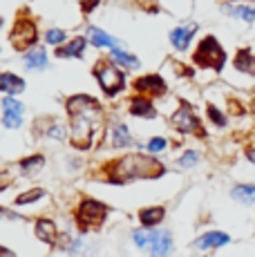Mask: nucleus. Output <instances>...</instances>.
<instances>
[{"mask_svg":"<svg viewBox=\"0 0 255 257\" xmlns=\"http://www.w3.org/2000/svg\"><path fill=\"white\" fill-rule=\"evenodd\" d=\"M161 168L155 159H148V157H141V155H135V157H128V159L119 161L116 166V181H128V179H137V177H155V175H161Z\"/></svg>","mask_w":255,"mask_h":257,"instance_id":"nucleus-1","label":"nucleus"},{"mask_svg":"<svg viewBox=\"0 0 255 257\" xmlns=\"http://www.w3.org/2000/svg\"><path fill=\"white\" fill-rule=\"evenodd\" d=\"M107 215V208L103 204L94 199H85L81 204V208H78V224L81 226H99L103 219H105Z\"/></svg>","mask_w":255,"mask_h":257,"instance_id":"nucleus-2","label":"nucleus"},{"mask_svg":"<svg viewBox=\"0 0 255 257\" xmlns=\"http://www.w3.org/2000/svg\"><path fill=\"white\" fill-rule=\"evenodd\" d=\"M197 61H204L206 65H215V67H219L224 63V52L217 47L215 38H208V41L202 43V49H199V54H197Z\"/></svg>","mask_w":255,"mask_h":257,"instance_id":"nucleus-3","label":"nucleus"},{"mask_svg":"<svg viewBox=\"0 0 255 257\" xmlns=\"http://www.w3.org/2000/svg\"><path fill=\"white\" fill-rule=\"evenodd\" d=\"M173 253V235L168 230H157L153 244H150V255L153 257H168Z\"/></svg>","mask_w":255,"mask_h":257,"instance_id":"nucleus-4","label":"nucleus"},{"mask_svg":"<svg viewBox=\"0 0 255 257\" xmlns=\"http://www.w3.org/2000/svg\"><path fill=\"white\" fill-rule=\"evenodd\" d=\"M3 107H5V118L3 123L7 127H21V114H23V105L14 98H5L3 101Z\"/></svg>","mask_w":255,"mask_h":257,"instance_id":"nucleus-5","label":"nucleus"},{"mask_svg":"<svg viewBox=\"0 0 255 257\" xmlns=\"http://www.w3.org/2000/svg\"><path fill=\"white\" fill-rule=\"evenodd\" d=\"M224 244H228V235L226 233H206V235H202L197 241H195V246H197L199 250L217 248V246H224Z\"/></svg>","mask_w":255,"mask_h":257,"instance_id":"nucleus-6","label":"nucleus"},{"mask_svg":"<svg viewBox=\"0 0 255 257\" xmlns=\"http://www.w3.org/2000/svg\"><path fill=\"white\" fill-rule=\"evenodd\" d=\"M99 78H101V85L105 87V92H116L121 87V83H123L121 74L116 72L114 67H105V70H101Z\"/></svg>","mask_w":255,"mask_h":257,"instance_id":"nucleus-7","label":"nucleus"},{"mask_svg":"<svg viewBox=\"0 0 255 257\" xmlns=\"http://www.w3.org/2000/svg\"><path fill=\"white\" fill-rule=\"evenodd\" d=\"M173 121H175V125H177L181 132H193V130H197V118L193 116V112H190L188 107H181L177 114L173 116Z\"/></svg>","mask_w":255,"mask_h":257,"instance_id":"nucleus-8","label":"nucleus"},{"mask_svg":"<svg viewBox=\"0 0 255 257\" xmlns=\"http://www.w3.org/2000/svg\"><path fill=\"white\" fill-rule=\"evenodd\" d=\"M195 29H197L195 25H188V27L175 29V32L170 34V41L175 43V47H177V49H186V47H188V43H190V38H193Z\"/></svg>","mask_w":255,"mask_h":257,"instance_id":"nucleus-9","label":"nucleus"},{"mask_svg":"<svg viewBox=\"0 0 255 257\" xmlns=\"http://www.w3.org/2000/svg\"><path fill=\"white\" fill-rule=\"evenodd\" d=\"M36 235H38V239H43V241H52L56 239V226H54V221L50 219H38L36 221Z\"/></svg>","mask_w":255,"mask_h":257,"instance_id":"nucleus-10","label":"nucleus"},{"mask_svg":"<svg viewBox=\"0 0 255 257\" xmlns=\"http://www.w3.org/2000/svg\"><path fill=\"white\" fill-rule=\"evenodd\" d=\"M87 36H90V41L94 43V45H99V47H112V49H116V45H119L114 38L107 36V34H103L101 29H96V27L87 29Z\"/></svg>","mask_w":255,"mask_h":257,"instance_id":"nucleus-11","label":"nucleus"},{"mask_svg":"<svg viewBox=\"0 0 255 257\" xmlns=\"http://www.w3.org/2000/svg\"><path fill=\"white\" fill-rule=\"evenodd\" d=\"M25 63H27L29 70H34V67H36V70H43V67L47 65V54H45V49L36 47V49H32V52H27Z\"/></svg>","mask_w":255,"mask_h":257,"instance_id":"nucleus-12","label":"nucleus"},{"mask_svg":"<svg viewBox=\"0 0 255 257\" xmlns=\"http://www.w3.org/2000/svg\"><path fill=\"white\" fill-rule=\"evenodd\" d=\"M139 219H141V224H144L146 228H153V226H157L161 219H164V208H146V210H141Z\"/></svg>","mask_w":255,"mask_h":257,"instance_id":"nucleus-13","label":"nucleus"},{"mask_svg":"<svg viewBox=\"0 0 255 257\" xmlns=\"http://www.w3.org/2000/svg\"><path fill=\"white\" fill-rule=\"evenodd\" d=\"M23 78L14 76V74H0V90L9 92V94H16L23 90Z\"/></svg>","mask_w":255,"mask_h":257,"instance_id":"nucleus-14","label":"nucleus"},{"mask_svg":"<svg viewBox=\"0 0 255 257\" xmlns=\"http://www.w3.org/2000/svg\"><path fill=\"white\" fill-rule=\"evenodd\" d=\"M155 235H157V230H153V228H137L135 233H132V239H135V244L139 246V248H150Z\"/></svg>","mask_w":255,"mask_h":257,"instance_id":"nucleus-15","label":"nucleus"},{"mask_svg":"<svg viewBox=\"0 0 255 257\" xmlns=\"http://www.w3.org/2000/svg\"><path fill=\"white\" fill-rule=\"evenodd\" d=\"M230 195H233V199H237V201L253 204L255 201V186H235Z\"/></svg>","mask_w":255,"mask_h":257,"instance_id":"nucleus-16","label":"nucleus"},{"mask_svg":"<svg viewBox=\"0 0 255 257\" xmlns=\"http://www.w3.org/2000/svg\"><path fill=\"white\" fill-rule=\"evenodd\" d=\"M112 143H114L116 148H125V146H130L132 139H130V132H128V127L125 125H114V130H112Z\"/></svg>","mask_w":255,"mask_h":257,"instance_id":"nucleus-17","label":"nucleus"},{"mask_svg":"<svg viewBox=\"0 0 255 257\" xmlns=\"http://www.w3.org/2000/svg\"><path fill=\"white\" fill-rule=\"evenodd\" d=\"M226 14L235 18H244L246 23L255 21V9L253 7H244V5H237V7H226Z\"/></svg>","mask_w":255,"mask_h":257,"instance_id":"nucleus-18","label":"nucleus"},{"mask_svg":"<svg viewBox=\"0 0 255 257\" xmlns=\"http://www.w3.org/2000/svg\"><path fill=\"white\" fill-rule=\"evenodd\" d=\"M45 166V159H43L41 155H36V157H29V159H25L21 164V170L23 172H27V175H32V172H38L41 168Z\"/></svg>","mask_w":255,"mask_h":257,"instance_id":"nucleus-19","label":"nucleus"},{"mask_svg":"<svg viewBox=\"0 0 255 257\" xmlns=\"http://www.w3.org/2000/svg\"><path fill=\"white\" fill-rule=\"evenodd\" d=\"M112 58H114L116 63H121V65H125V67H137V65H139V61H137L135 56H128V54L121 52L119 47L112 49Z\"/></svg>","mask_w":255,"mask_h":257,"instance_id":"nucleus-20","label":"nucleus"},{"mask_svg":"<svg viewBox=\"0 0 255 257\" xmlns=\"http://www.w3.org/2000/svg\"><path fill=\"white\" fill-rule=\"evenodd\" d=\"M139 87L141 90H164V83H161V78L159 76H148V78H144V81H139Z\"/></svg>","mask_w":255,"mask_h":257,"instance_id":"nucleus-21","label":"nucleus"},{"mask_svg":"<svg viewBox=\"0 0 255 257\" xmlns=\"http://www.w3.org/2000/svg\"><path fill=\"white\" fill-rule=\"evenodd\" d=\"M83 47H85V41H83V38H76V41H72L70 43V47L67 49H63V56H78V54L83 52Z\"/></svg>","mask_w":255,"mask_h":257,"instance_id":"nucleus-22","label":"nucleus"},{"mask_svg":"<svg viewBox=\"0 0 255 257\" xmlns=\"http://www.w3.org/2000/svg\"><path fill=\"white\" fill-rule=\"evenodd\" d=\"M132 112H135V114L153 116V107H150L148 101H135V105H132Z\"/></svg>","mask_w":255,"mask_h":257,"instance_id":"nucleus-23","label":"nucleus"},{"mask_svg":"<svg viewBox=\"0 0 255 257\" xmlns=\"http://www.w3.org/2000/svg\"><path fill=\"white\" fill-rule=\"evenodd\" d=\"M41 197H43V190H32V192H27V195H21V197H18V204H29V201H36V199H41Z\"/></svg>","mask_w":255,"mask_h":257,"instance_id":"nucleus-24","label":"nucleus"},{"mask_svg":"<svg viewBox=\"0 0 255 257\" xmlns=\"http://www.w3.org/2000/svg\"><path fill=\"white\" fill-rule=\"evenodd\" d=\"M197 152H186V157H181L179 159V166L181 168H188V166H193V164H197Z\"/></svg>","mask_w":255,"mask_h":257,"instance_id":"nucleus-25","label":"nucleus"},{"mask_svg":"<svg viewBox=\"0 0 255 257\" xmlns=\"http://www.w3.org/2000/svg\"><path fill=\"white\" fill-rule=\"evenodd\" d=\"M237 67H242V70H251V56H248V52H242L237 56Z\"/></svg>","mask_w":255,"mask_h":257,"instance_id":"nucleus-26","label":"nucleus"},{"mask_svg":"<svg viewBox=\"0 0 255 257\" xmlns=\"http://www.w3.org/2000/svg\"><path fill=\"white\" fill-rule=\"evenodd\" d=\"M164 148H166V141L164 139H153V141L148 143V150L153 152V155H155V152H161Z\"/></svg>","mask_w":255,"mask_h":257,"instance_id":"nucleus-27","label":"nucleus"},{"mask_svg":"<svg viewBox=\"0 0 255 257\" xmlns=\"http://www.w3.org/2000/svg\"><path fill=\"white\" fill-rule=\"evenodd\" d=\"M63 38H65V34L58 32V29H50V32H47V41L50 43H61Z\"/></svg>","mask_w":255,"mask_h":257,"instance_id":"nucleus-28","label":"nucleus"},{"mask_svg":"<svg viewBox=\"0 0 255 257\" xmlns=\"http://www.w3.org/2000/svg\"><path fill=\"white\" fill-rule=\"evenodd\" d=\"M50 137H54V139H58V141H63V139H65V127H61V125L50 127Z\"/></svg>","mask_w":255,"mask_h":257,"instance_id":"nucleus-29","label":"nucleus"},{"mask_svg":"<svg viewBox=\"0 0 255 257\" xmlns=\"http://www.w3.org/2000/svg\"><path fill=\"white\" fill-rule=\"evenodd\" d=\"M208 112H210V116H213V121H215V123H222V125H224V118H222V114H219L217 110H215V107H210Z\"/></svg>","mask_w":255,"mask_h":257,"instance_id":"nucleus-30","label":"nucleus"},{"mask_svg":"<svg viewBox=\"0 0 255 257\" xmlns=\"http://www.w3.org/2000/svg\"><path fill=\"white\" fill-rule=\"evenodd\" d=\"M0 257H16V253H12L9 248H3V246H0Z\"/></svg>","mask_w":255,"mask_h":257,"instance_id":"nucleus-31","label":"nucleus"},{"mask_svg":"<svg viewBox=\"0 0 255 257\" xmlns=\"http://www.w3.org/2000/svg\"><path fill=\"white\" fill-rule=\"evenodd\" d=\"M248 159H251V161H253V164H255V150L251 152V155H248Z\"/></svg>","mask_w":255,"mask_h":257,"instance_id":"nucleus-32","label":"nucleus"}]
</instances>
